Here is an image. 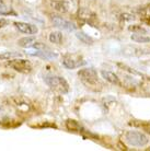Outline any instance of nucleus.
<instances>
[{
    "label": "nucleus",
    "instance_id": "obj_1",
    "mask_svg": "<svg viewBox=\"0 0 150 151\" xmlns=\"http://www.w3.org/2000/svg\"><path fill=\"white\" fill-rule=\"evenodd\" d=\"M78 77L87 88L93 91L101 90L102 84L98 79V73L92 68H84L78 71Z\"/></svg>",
    "mask_w": 150,
    "mask_h": 151
},
{
    "label": "nucleus",
    "instance_id": "obj_2",
    "mask_svg": "<svg viewBox=\"0 0 150 151\" xmlns=\"http://www.w3.org/2000/svg\"><path fill=\"white\" fill-rule=\"evenodd\" d=\"M45 82L47 83L50 89L57 91L59 93L66 94L69 91V84L65 78L58 77V76H47L45 78Z\"/></svg>",
    "mask_w": 150,
    "mask_h": 151
},
{
    "label": "nucleus",
    "instance_id": "obj_3",
    "mask_svg": "<svg viewBox=\"0 0 150 151\" xmlns=\"http://www.w3.org/2000/svg\"><path fill=\"white\" fill-rule=\"evenodd\" d=\"M125 140L131 146L135 147H144L148 144V138L145 134L135 130H129L125 134Z\"/></svg>",
    "mask_w": 150,
    "mask_h": 151
},
{
    "label": "nucleus",
    "instance_id": "obj_4",
    "mask_svg": "<svg viewBox=\"0 0 150 151\" xmlns=\"http://www.w3.org/2000/svg\"><path fill=\"white\" fill-rule=\"evenodd\" d=\"M7 66L14 69L15 71H19L21 73H29L32 71V64L26 59H10L7 63Z\"/></svg>",
    "mask_w": 150,
    "mask_h": 151
},
{
    "label": "nucleus",
    "instance_id": "obj_5",
    "mask_svg": "<svg viewBox=\"0 0 150 151\" xmlns=\"http://www.w3.org/2000/svg\"><path fill=\"white\" fill-rule=\"evenodd\" d=\"M84 64L86 61H83L82 58L77 55H66L63 58V66L67 69H75Z\"/></svg>",
    "mask_w": 150,
    "mask_h": 151
},
{
    "label": "nucleus",
    "instance_id": "obj_6",
    "mask_svg": "<svg viewBox=\"0 0 150 151\" xmlns=\"http://www.w3.org/2000/svg\"><path fill=\"white\" fill-rule=\"evenodd\" d=\"M52 22L55 27H59V29H63V30L69 31V32L76 30V25L74 23L70 22V21H68V20H66V19H63L61 17H57V15L52 17Z\"/></svg>",
    "mask_w": 150,
    "mask_h": 151
},
{
    "label": "nucleus",
    "instance_id": "obj_7",
    "mask_svg": "<svg viewBox=\"0 0 150 151\" xmlns=\"http://www.w3.org/2000/svg\"><path fill=\"white\" fill-rule=\"evenodd\" d=\"M14 27L20 31V32H22L24 34H30V35H33V34H36L38 32V29L36 25H33V24H31V23H25V22H14Z\"/></svg>",
    "mask_w": 150,
    "mask_h": 151
},
{
    "label": "nucleus",
    "instance_id": "obj_8",
    "mask_svg": "<svg viewBox=\"0 0 150 151\" xmlns=\"http://www.w3.org/2000/svg\"><path fill=\"white\" fill-rule=\"evenodd\" d=\"M79 19L82 20L83 22L89 23V24H94L97 22V15L94 14L93 12L89 10V9H86V8H82L80 9L78 12Z\"/></svg>",
    "mask_w": 150,
    "mask_h": 151
},
{
    "label": "nucleus",
    "instance_id": "obj_9",
    "mask_svg": "<svg viewBox=\"0 0 150 151\" xmlns=\"http://www.w3.org/2000/svg\"><path fill=\"white\" fill-rule=\"evenodd\" d=\"M13 105L23 113H27L31 110V103L23 98H12Z\"/></svg>",
    "mask_w": 150,
    "mask_h": 151
},
{
    "label": "nucleus",
    "instance_id": "obj_10",
    "mask_svg": "<svg viewBox=\"0 0 150 151\" xmlns=\"http://www.w3.org/2000/svg\"><path fill=\"white\" fill-rule=\"evenodd\" d=\"M101 75H102V77H103L106 81H109L110 83L115 84V86H118V87H120V86H122V82H120V78H118V77L114 73V72L106 71V70H102Z\"/></svg>",
    "mask_w": 150,
    "mask_h": 151
},
{
    "label": "nucleus",
    "instance_id": "obj_11",
    "mask_svg": "<svg viewBox=\"0 0 150 151\" xmlns=\"http://www.w3.org/2000/svg\"><path fill=\"white\" fill-rule=\"evenodd\" d=\"M26 54H29L31 56H38L45 58V59H53L56 57V54H53L52 52H45V49H36V50H29L26 52Z\"/></svg>",
    "mask_w": 150,
    "mask_h": 151
},
{
    "label": "nucleus",
    "instance_id": "obj_12",
    "mask_svg": "<svg viewBox=\"0 0 150 151\" xmlns=\"http://www.w3.org/2000/svg\"><path fill=\"white\" fill-rule=\"evenodd\" d=\"M52 7L54 10H56V11H58V12H61V13H65V12L68 11L69 4H68V2L65 1V0H56V1H53L52 2Z\"/></svg>",
    "mask_w": 150,
    "mask_h": 151
},
{
    "label": "nucleus",
    "instance_id": "obj_13",
    "mask_svg": "<svg viewBox=\"0 0 150 151\" xmlns=\"http://www.w3.org/2000/svg\"><path fill=\"white\" fill-rule=\"evenodd\" d=\"M138 13L140 14V18L144 22L150 25V4L147 7H144L138 10Z\"/></svg>",
    "mask_w": 150,
    "mask_h": 151
},
{
    "label": "nucleus",
    "instance_id": "obj_14",
    "mask_svg": "<svg viewBox=\"0 0 150 151\" xmlns=\"http://www.w3.org/2000/svg\"><path fill=\"white\" fill-rule=\"evenodd\" d=\"M124 50H131V53H127L126 55H129V56H143L145 54H148L149 52L147 50V49H141V48H137V47H126Z\"/></svg>",
    "mask_w": 150,
    "mask_h": 151
},
{
    "label": "nucleus",
    "instance_id": "obj_15",
    "mask_svg": "<svg viewBox=\"0 0 150 151\" xmlns=\"http://www.w3.org/2000/svg\"><path fill=\"white\" fill-rule=\"evenodd\" d=\"M22 55L19 52H4L0 54V60H10L13 58H19Z\"/></svg>",
    "mask_w": 150,
    "mask_h": 151
},
{
    "label": "nucleus",
    "instance_id": "obj_16",
    "mask_svg": "<svg viewBox=\"0 0 150 151\" xmlns=\"http://www.w3.org/2000/svg\"><path fill=\"white\" fill-rule=\"evenodd\" d=\"M35 41H36V38L34 37V36H26V37L20 38L19 41H18V44L21 47H30V46H32L35 43Z\"/></svg>",
    "mask_w": 150,
    "mask_h": 151
},
{
    "label": "nucleus",
    "instance_id": "obj_17",
    "mask_svg": "<svg viewBox=\"0 0 150 151\" xmlns=\"http://www.w3.org/2000/svg\"><path fill=\"white\" fill-rule=\"evenodd\" d=\"M131 38L136 43H149L150 42L149 36H146L141 33H134V34H131Z\"/></svg>",
    "mask_w": 150,
    "mask_h": 151
},
{
    "label": "nucleus",
    "instance_id": "obj_18",
    "mask_svg": "<svg viewBox=\"0 0 150 151\" xmlns=\"http://www.w3.org/2000/svg\"><path fill=\"white\" fill-rule=\"evenodd\" d=\"M76 36H77V38H79L80 41L82 42V43L87 44V45H92L93 44V38L91 37V36H89L88 34H86V33H83V32H78L76 34Z\"/></svg>",
    "mask_w": 150,
    "mask_h": 151
},
{
    "label": "nucleus",
    "instance_id": "obj_19",
    "mask_svg": "<svg viewBox=\"0 0 150 151\" xmlns=\"http://www.w3.org/2000/svg\"><path fill=\"white\" fill-rule=\"evenodd\" d=\"M49 41H50V43H54V44H61L63 34L60 33L59 31L52 32V33L49 34Z\"/></svg>",
    "mask_w": 150,
    "mask_h": 151
},
{
    "label": "nucleus",
    "instance_id": "obj_20",
    "mask_svg": "<svg viewBox=\"0 0 150 151\" xmlns=\"http://www.w3.org/2000/svg\"><path fill=\"white\" fill-rule=\"evenodd\" d=\"M66 126H67V128L69 129V130H77V129L80 128V126H79L78 123L76 121H72V119H68V121L66 122Z\"/></svg>",
    "mask_w": 150,
    "mask_h": 151
},
{
    "label": "nucleus",
    "instance_id": "obj_21",
    "mask_svg": "<svg viewBox=\"0 0 150 151\" xmlns=\"http://www.w3.org/2000/svg\"><path fill=\"white\" fill-rule=\"evenodd\" d=\"M128 29H129V31H133L134 33H146V29H144L141 25H137V24L131 25Z\"/></svg>",
    "mask_w": 150,
    "mask_h": 151
},
{
    "label": "nucleus",
    "instance_id": "obj_22",
    "mask_svg": "<svg viewBox=\"0 0 150 151\" xmlns=\"http://www.w3.org/2000/svg\"><path fill=\"white\" fill-rule=\"evenodd\" d=\"M122 19L124 20V21H131V20H134V15L133 14H128V13H124V14H122Z\"/></svg>",
    "mask_w": 150,
    "mask_h": 151
},
{
    "label": "nucleus",
    "instance_id": "obj_23",
    "mask_svg": "<svg viewBox=\"0 0 150 151\" xmlns=\"http://www.w3.org/2000/svg\"><path fill=\"white\" fill-rule=\"evenodd\" d=\"M9 23H10V21H9V20H7V19H0V29H1V27H7Z\"/></svg>",
    "mask_w": 150,
    "mask_h": 151
},
{
    "label": "nucleus",
    "instance_id": "obj_24",
    "mask_svg": "<svg viewBox=\"0 0 150 151\" xmlns=\"http://www.w3.org/2000/svg\"><path fill=\"white\" fill-rule=\"evenodd\" d=\"M1 4H4V0H0V6H1Z\"/></svg>",
    "mask_w": 150,
    "mask_h": 151
},
{
    "label": "nucleus",
    "instance_id": "obj_25",
    "mask_svg": "<svg viewBox=\"0 0 150 151\" xmlns=\"http://www.w3.org/2000/svg\"><path fill=\"white\" fill-rule=\"evenodd\" d=\"M147 150H150V148H148V149H147Z\"/></svg>",
    "mask_w": 150,
    "mask_h": 151
}]
</instances>
